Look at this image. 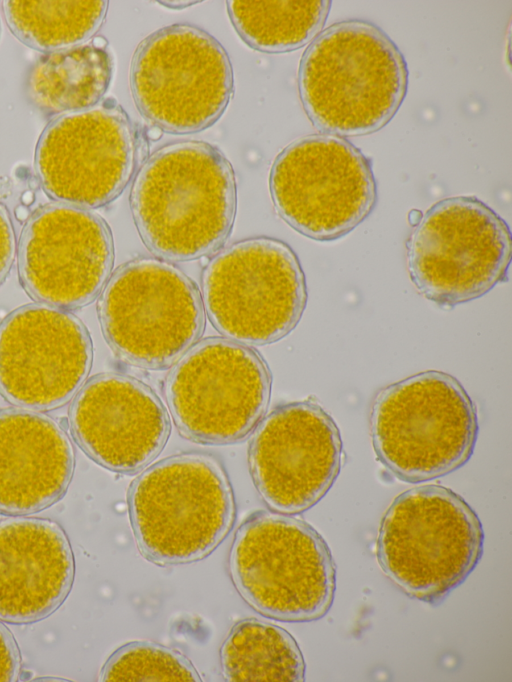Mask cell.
<instances>
[{"mask_svg":"<svg viewBox=\"0 0 512 682\" xmlns=\"http://www.w3.org/2000/svg\"><path fill=\"white\" fill-rule=\"evenodd\" d=\"M20 672V655L9 630L0 622V682L16 681Z\"/></svg>","mask_w":512,"mask_h":682,"instance_id":"25","label":"cell"},{"mask_svg":"<svg viewBox=\"0 0 512 682\" xmlns=\"http://www.w3.org/2000/svg\"><path fill=\"white\" fill-rule=\"evenodd\" d=\"M138 161L132 123L114 102L65 113L41 134L35 167L44 191L59 203L92 209L117 198Z\"/></svg>","mask_w":512,"mask_h":682,"instance_id":"13","label":"cell"},{"mask_svg":"<svg viewBox=\"0 0 512 682\" xmlns=\"http://www.w3.org/2000/svg\"><path fill=\"white\" fill-rule=\"evenodd\" d=\"M15 254L16 239L13 224L8 211L0 203V284L9 274Z\"/></svg>","mask_w":512,"mask_h":682,"instance_id":"26","label":"cell"},{"mask_svg":"<svg viewBox=\"0 0 512 682\" xmlns=\"http://www.w3.org/2000/svg\"><path fill=\"white\" fill-rule=\"evenodd\" d=\"M229 571L242 598L272 619L315 621L334 600L336 569L327 543L310 524L287 514L247 518L235 534Z\"/></svg>","mask_w":512,"mask_h":682,"instance_id":"6","label":"cell"},{"mask_svg":"<svg viewBox=\"0 0 512 682\" xmlns=\"http://www.w3.org/2000/svg\"><path fill=\"white\" fill-rule=\"evenodd\" d=\"M130 206L147 248L170 261H190L219 249L236 214V180L214 145L183 140L155 150L137 172Z\"/></svg>","mask_w":512,"mask_h":682,"instance_id":"1","label":"cell"},{"mask_svg":"<svg viewBox=\"0 0 512 682\" xmlns=\"http://www.w3.org/2000/svg\"><path fill=\"white\" fill-rule=\"evenodd\" d=\"M74 579L69 540L55 522L33 517L0 521V619L46 618L68 596Z\"/></svg>","mask_w":512,"mask_h":682,"instance_id":"18","label":"cell"},{"mask_svg":"<svg viewBox=\"0 0 512 682\" xmlns=\"http://www.w3.org/2000/svg\"><path fill=\"white\" fill-rule=\"evenodd\" d=\"M108 2L4 1L3 11L12 33L24 44L42 52L80 46L102 26Z\"/></svg>","mask_w":512,"mask_h":682,"instance_id":"23","label":"cell"},{"mask_svg":"<svg viewBox=\"0 0 512 682\" xmlns=\"http://www.w3.org/2000/svg\"><path fill=\"white\" fill-rule=\"evenodd\" d=\"M69 424L88 456L120 473L146 467L170 434L169 416L155 392L120 373L99 374L85 383L71 405Z\"/></svg>","mask_w":512,"mask_h":682,"instance_id":"17","label":"cell"},{"mask_svg":"<svg viewBox=\"0 0 512 682\" xmlns=\"http://www.w3.org/2000/svg\"><path fill=\"white\" fill-rule=\"evenodd\" d=\"M477 408L462 384L436 370L381 389L370 410L378 459L400 480L429 481L462 467L478 437Z\"/></svg>","mask_w":512,"mask_h":682,"instance_id":"4","label":"cell"},{"mask_svg":"<svg viewBox=\"0 0 512 682\" xmlns=\"http://www.w3.org/2000/svg\"><path fill=\"white\" fill-rule=\"evenodd\" d=\"M92 358L89 333L74 314L22 306L0 324V394L28 410L59 408L83 386Z\"/></svg>","mask_w":512,"mask_h":682,"instance_id":"15","label":"cell"},{"mask_svg":"<svg viewBox=\"0 0 512 682\" xmlns=\"http://www.w3.org/2000/svg\"><path fill=\"white\" fill-rule=\"evenodd\" d=\"M114 245L107 223L89 209L52 203L26 222L18 270L26 292L60 309L90 304L110 277Z\"/></svg>","mask_w":512,"mask_h":682,"instance_id":"16","label":"cell"},{"mask_svg":"<svg viewBox=\"0 0 512 682\" xmlns=\"http://www.w3.org/2000/svg\"><path fill=\"white\" fill-rule=\"evenodd\" d=\"M111 76L105 49L82 44L41 57L30 71L28 93L41 110L65 114L97 105Z\"/></svg>","mask_w":512,"mask_h":682,"instance_id":"20","label":"cell"},{"mask_svg":"<svg viewBox=\"0 0 512 682\" xmlns=\"http://www.w3.org/2000/svg\"><path fill=\"white\" fill-rule=\"evenodd\" d=\"M423 213L419 210H412L409 213L408 219L411 225L415 226L422 218Z\"/></svg>","mask_w":512,"mask_h":682,"instance_id":"27","label":"cell"},{"mask_svg":"<svg viewBox=\"0 0 512 682\" xmlns=\"http://www.w3.org/2000/svg\"><path fill=\"white\" fill-rule=\"evenodd\" d=\"M269 186L280 217L322 242L349 234L377 203L371 160L346 138L324 133L287 145L273 162Z\"/></svg>","mask_w":512,"mask_h":682,"instance_id":"11","label":"cell"},{"mask_svg":"<svg viewBox=\"0 0 512 682\" xmlns=\"http://www.w3.org/2000/svg\"><path fill=\"white\" fill-rule=\"evenodd\" d=\"M343 445L330 416L312 400L272 410L257 426L249 447L255 487L267 506L282 514L304 512L335 482Z\"/></svg>","mask_w":512,"mask_h":682,"instance_id":"14","label":"cell"},{"mask_svg":"<svg viewBox=\"0 0 512 682\" xmlns=\"http://www.w3.org/2000/svg\"><path fill=\"white\" fill-rule=\"evenodd\" d=\"M103 334L125 362L143 369L176 363L201 337L205 313L194 282L177 266L140 257L110 277L98 303Z\"/></svg>","mask_w":512,"mask_h":682,"instance_id":"7","label":"cell"},{"mask_svg":"<svg viewBox=\"0 0 512 682\" xmlns=\"http://www.w3.org/2000/svg\"><path fill=\"white\" fill-rule=\"evenodd\" d=\"M478 515L451 489L431 484L399 494L380 524L377 558L407 595L443 600L474 570L483 552Z\"/></svg>","mask_w":512,"mask_h":682,"instance_id":"5","label":"cell"},{"mask_svg":"<svg viewBox=\"0 0 512 682\" xmlns=\"http://www.w3.org/2000/svg\"><path fill=\"white\" fill-rule=\"evenodd\" d=\"M101 681H202L181 652L148 641H134L117 649L104 664Z\"/></svg>","mask_w":512,"mask_h":682,"instance_id":"24","label":"cell"},{"mask_svg":"<svg viewBox=\"0 0 512 682\" xmlns=\"http://www.w3.org/2000/svg\"><path fill=\"white\" fill-rule=\"evenodd\" d=\"M222 675L234 682H301L305 662L283 628L258 619L236 623L220 649Z\"/></svg>","mask_w":512,"mask_h":682,"instance_id":"21","label":"cell"},{"mask_svg":"<svg viewBox=\"0 0 512 682\" xmlns=\"http://www.w3.org/2000/svg\"><path fill=\"white\" fill-rule=\"evenodd\" d=\"M511 250L502 217L474 196H454L436 202L414 226L407 268L423 297L451 308L506 282Z\"/></svg>","mask_w":512,"mask_h":682,"instance_id":"9","label":"cell"},{"mask_svg":"<svg viewBox=\"0 0 512 682\" xmlns=\"http://www.w3.org/2000/svg\"><path fill=\"white\" fill-rule=\"evenodd\" d=\"M128 506L139 550L161 566L207 557L232 529L236 513L224 468L197 452L167 457L144 470L131 485Z\"/></svg>","mask_w":512,"mask_h":682,"instance_id":"3","label":"cell"},{"mask_svg":"<svg viewBox=\"0 0 512 682\" xmlns=\"http://www.w3.org/2000/svg\"><path fill=\"white\" fill-rule=\"evenodd\" d=\"M267 364L254 349L212 337L194 344L168 374L164 395L179 432L206 444L244 439L266 412Z\"/></svg>","mask_w":512,"mask_h":682,"instance_id":"12","label":"cell"},{"mask_svg":"<svg viewBox=\"0 0 512 682\" xmlns=\"http://www.w3.org/2000/svg\"><path fill=\"white\" fill-rule=\"evenodd\" d=\"M202 301L218 332L244 345L271 344L299 323L305 274L293 249L266 236L237 241L205 266Z\"/></svg>","mask_w":512,"mask_h":682,"instance_id":"8","label":"cell"},{"mask_svg":"<svg viewBox=\"0 0 512 682\" xmlns=\"http://www.w3.org/2000/svg\"><path fill=\"white\" fill-rule=\"evenodd\" d=\"M330 8L329 0L227 2L240 37L266 53L289 52L311 42L324 27Z\"/></svg>","mask_w":512,"mask_h":682,"instance_id":"22","label":"cell"},{"mask_svg":"<svg viewBox=\"0 0 512 682\" xmlns=\"http://www.w3.org/2000/svg\"><path fill=\"white\" fill-rule=\"evenodd\" d=\"M130 86L144 118L165 132L189 134L222 116L234 81L228 54L215 37L194 25L173 24L138 45Z\"/></svg>","mask_w":512,"mask_h":682,"instance_id":"10","label":"cell"},{"mask_svg":"<svg viewBox=\"0 0 512 682\" xmlns=\"http://www.w3.org/2000/svg\"><path fill=\"white\" fill-rule=\"evenodd\" d=\"M408 67L395 42L376 24L339 21L305 50L298 89L313 126L324 134L376 133L396 115L408 89Z\"/></svg>","mask_w":512,"mask_h":682,"instance_id":"2","label":"cell"},{"mask_svg":"<svg viewBox=\"0 0 512 682\" xmlns=\"http://www.w3.org/2000/svg\"><path fill=\"white\" fill-rule=\"evenodd\" d=\"M74 450L62 427L33 410H0V513L44 510L66 492Z\"/></svg>","mask_w":512,"mask_h":682,"instance_id":"19","label":"cell"}]
</instances>
